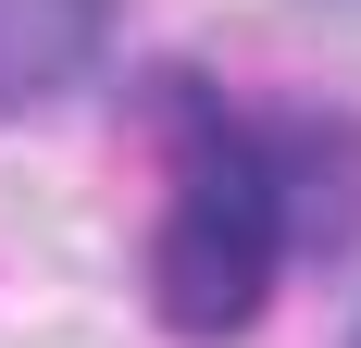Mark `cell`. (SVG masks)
<instances>
[{
    "mask_svg": "<svg viewBox=\"0 0 361 348\" xmlns=\"http://www.w3.org/2000/svg\"><path fill=\"white\" fill-rule=\"evenodd\" d=\"M312 125H250L187 87L175 100V211L149 249V299L175 336H237L312 237Z\"/></svg>",
    "mask_w": 361,
    "mask_h": 348,
    "instance_id": "6da1fadb",
    "label": "cell"
}]
</instances>
